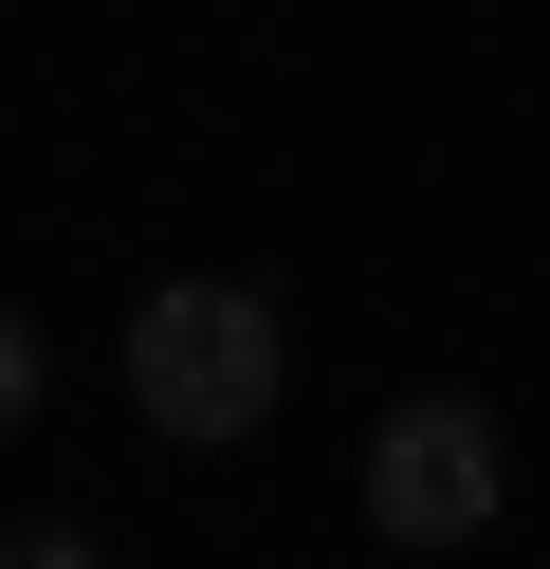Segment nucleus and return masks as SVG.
Listing matches in <instances>:
<instances>
[{"label": "nucleus", "mask_w": 550, "mask_h": 569, "mask_svg": "<svg viewBox=\"0 0 550 569\" xmlns=\"http://www.w3.org/2000/svg\"><path fill=\"white\" fill-rule=\"evenodd\" d=\"M496 496H513L496 405H459V386H403V405L367 422V532H386V551H477V532H496Z\"/></svg>", "instance_id": "f03ea898"}, {"label": "nucleus", "mask_w": 550, "mask_h": 569, "mask_svg": "<svg viewBox=\"0 0 550 569\" xmlns=\"http://www.w3.org/2000/svg\"><path fill=\"white\" fill-rule=\"evenodd\" d=\"M37 386H56V349H37V312H0V441L37 422Z\"/></svg>", "instance_id": "7ed1b4c3"}, {"label": "nucleus", "mask_w": 550, "mask_h": 569, "mask_svg": "<svg viewBox=\"0 0 550 569\" xmlns=\"http://www.w3.org/2000/svg\"><path fill=\"white\" fill-rule=\"evenodd\" d=\"M129 405H147V441H183V459L257 441V422L293 405L276 295H257V276H166V295H129Z\"/></svg>", "instance_id": "f257e3e1"}, {"label": "nucleus", "mask_w": 550, "mask_h": 569, "mask_svg": "<svg viewBox=\"0 0 550 569\" xmlns=\"http://www.w3.org/2000/svg\"><path fill=\"white\" fill-rule=\"evenodd\" d=\"M0 569H110V551H92L73 515H37V532H0Z\"/></svg>", "instance_id": "20e7f679"}]
</instances>
